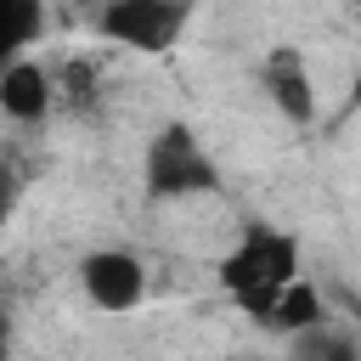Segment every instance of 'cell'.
Listing matches in <instances>:
<instances>
[{"instance_id": "10", "label": "cell", "mask_w": 361, "mask_h": 361, "mask_svg": "<svg viewBox=\"0 0 361 361\" xmlns=\"http://www.w3.org/2000/svg\"><path fill=\"white\" fill-rule=\"evenodd\" d=\"M0 361H11V316L0 310Z\"/></svg>"}, {"instance_id": "7", "label": "cell", "mask_w": 361, "mask_h": 361, "mask_svg": "<svg viewBox=\"0 0 361 361\" xmlns=\"http://www.w3.org/2000/svg\"><path fill=\"white\" fill-rule=\"evenodd\" d=\"M254 327H259V333H271V338H288V344H293V338H305V333L327 327V299L299 276L293 288H282V293H276V305H271Z\"/></svg>"}, {"instance_id": "1", "label": "cell", "mask_w": 361, "mask_h": 361, "mask_svg": "<svg viewBox=\"0 0 361 361\" xmlns=\"http://www.w3.org/2000/svg\"><path fill=\"white\" fill-rule=\"evenodd\" d=\"M214 271H220V288L231 293V305H237L248 322H259V316L276 305V293L305 276V248H299L293 231L265 226V220H248V226L237 231V243L220 254Z\"/></svg>"}, {"instance_id": "6", "label": "cell", "mask_w": 361, "mask_h": 361, "mask_svg": "<svg viewBox=\"0 0 361 361\" xmlns=\"http://www.w3.org/2000/svg\"><path fill=\"white\" fill-rule=\"evenodd\" d=\"M51 107H56V79L34 56H17L0 68V113L11 124H39Z\"/></svg>"}, {"instance_id": "4", "label": "cell", "mask_w": 361, "mask_h": 361, "mask_svg": "<svg viewBox=\"0 0 361 361\" xmlns=\"http://www.w3.org/2000/svg\"><path fill=\"white\" fill-rule=\"evenodd\" d=\"M73 271H79V293L107 316H130L147 299V259L130 248H90L79 254Z\"/></svg>"}, {"instance_id": "8", "label": "cell", "mask_w": 361, "mask_h": 361, "mask_svg": "<svg viewBox=\"0 0 361 361\" xmlns=\"http://www.w3.org/2000/svg\"><path fill=\"white\" fill-rule=\"evenodd\" d=\"M45 34V0H0V68L28 56Z\"/></svg>"}, {"instance_id": "11", "label": "cell", "mask_w": 361, "mask_h": 361, "mask_svg": "<svg viewBox=\"0 0 361 361\" xmlns=\"http://www.w3.org/2000/svg\"><path fill=\"white\" fill-rule=\"evenodd\" d=\"M350 113H361V62H355V79H350V96H344Z\"/></svg>"}, {"instance_id": "2", "label": "cell", "mask_w": 361, "mask_h": 361, "mask_svg": "<svg viewBox=\"0 0 361 361\" xmlns=\"http://www.w3.org/2000/svg\"><path fill=\"white\" fill-rule=\"evenodd\" d=\"M214 186H220V169L203 152L197 130L186 118L158 124V135L141 152V192H147V203H186V197H209Z\"/></svg>"}, {"instance_id": "5", "label": "cell", "mask_w": 361, "mask_h": 361, "mask_svg": "<svg viewBox=\"0 0 361 361\" xmlns=\"http://www.w3.org/2000/svg\"><path fill=\"white\" fill-rule=\"evenodd\" d=\"M259 90L293 130H305L316 118V73H310V56L299 45H271L259 56Z\"/></svg>"}, {"instance_id": "3", "label": "cell", "mask_w": 361, "mask_h": 361, "mask_svg": "<svg viewBox=\"0 0 361 361\" xmlns=\"http://www.w3.org/2000/svg\"><path fill=\"white\" fill-rule=\"evenodd\" d=\"M186 23H192V0H107L96 11V34L141 56L175 51Z\"/></svg>"}, {"instance_id": "9", "label": "cell", "mask_w": 361, "mask_h": 361, "mask_svg": "<svg viewBox=\"0 0 361 361\" xmlns=\"http://www.w3.org/2000/svg\"><path fill=\"white\" fill-rule=\"evenodd\" d=\"M288 361H361V355H355V344H350L344 333H327V327H316V333L293 338V355H288Z\"/></svg>"}]
</instances>
